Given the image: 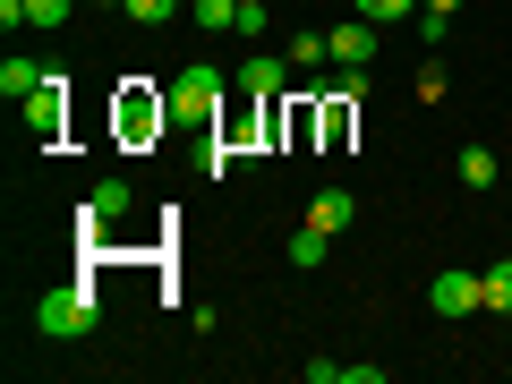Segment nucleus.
<instances>
[{"instance_id": "obj_12", "label": "nucleus", "mask_w": 512, "mask_h": 384, "mask_svg": "<svg viewBox=\"0 0 512 384\" xmlns=\"http://www.w3.org/2000/svg\"><path fill=\"white\" fill-rule=\"evenodd\" d=\"M325 248H333V231H316V222H299V231H291V265H299V274H316Z\"/></svg>"}, {"instance_id": "obj_15", "label": "nucleus", "mask_w": 512, "mask_h": 384, "mask_svg": "<svg viewBox=\"0 0 512 384\" xmlns=\"http://www.w3.org/2000/svg\"><path fill=\"white\" fill-rule=\"evenodd\" d=\"M188 18H197L205 35H239V0H197V9H188Z\"/></svg>"}, {"instance_id": "obj_8", "label": "nucleus", "mask_w": 512, "mask_h": 384, "mask_svg": "<svg viewBox=\"0 0 512 384\" xmlns=\"http://www.w3.org/2000/svg\"><path fill=\"white\" fill-rule=\"evenodd\" d=\"M350 214H359V197H350L342 180H333V188H316V197H308V222H316V231H350Z\"/></svg>"}, {"instance_id": "obj_18", "label": "nucleus", "mask_w": 512, "mask_h": 384, "mask_svg": "<svg viewBox=\"0 0 512 384\" xmlns=\"http://www.w3.org/2000/svg\"><path fill=\"white\" fill-rule=\"evenodd\" d=\"M128 18H137V26H171V18H180V0H128Z\"/></svg>"}, {"instance_id": "obj_13", "label": "nucleus", "mask_w": 512, "mask_h": 384, "mask_svg": "<svg viewBox=\"0 0 512 384\" xmlns=\"http://www.w3.org/2000/svg\"><path fill=\"white\" fill-rule=\"evenodd\" d=\"M350 9H359L367 26H393V18L410 26V18H419V9H427V0H350Z\"/></svg>"}, {"instance_id": "obj_14", "label": "nucleus", "mask_w": 512, "mask_h": 384, "mask_svg": "<svg viewBox=\"0 0 512 384\" xmlns=\"http://www.w3.org/2000/svg\"><path fill=\"white\" fill-rule=\"evenodd\" d=\"M478 282H487V316H512V256H495Z\"/></svg>"}, {"instance_id": "obj_1", "label": "nucleus", "mask_w": 512, "mask_h": 384, "mask_svg": "<svg viewBox=\"0 0 512 384\" xmlns=\"http://www.w3.org/2000/svg\"><path fill=\"white\" fill-rule=\"evenodd\" d=\"M111 128H120L128 154H146L154 137L171 128V94H154V77H120V94H111Z\"/></svg>"}, {"instance_id": "obj_10", "label": "nucleus", "mask_w": 512, "mask_h": 384, "mask_svg": "<svg viewBox=\"0 0 512 384\" xmlns=\"http://www.w3.org/2000/svg\"><path fill=\"white\" fill-rule=\"evenodd\" d=\"M308 376L316 384H384V367H367V359H308Z\"/></svg>"}, {"instance_id": "obj_7", "label": "nucleus", "mask_w": 512, "mask_h": 384, "mask_svg": "<svg viewBox=\"0 0 512 384\" xmlns=\"http://www.w3.org/2000/svg\"><path fill=\"white\" fill-rule=\"evenodd\" d=\"M333 60H342L350 77H367V60H376V26H367V18H350V26H333Z\"/></svg>"}, {"instance_id": "obj_9", "label": "nucleus", "mask_w": 512, "mask_h": 384, "mask_svg": "<svg viewBox=\"0 0 512 384\" xmlns=\"http://www.w3.org/2000/svg\"><path fill=\"white\" fill-rule=\"evenodd\" d=\"M128 205H137V188H128V180H94V197H86V222H120Z\"/></svg>"}, {"instance_id": "obj_20", "label": "nucleus", "mask_w": 512, "mask_h": 384, "mask_svg": "<svg viewBox=\"0 0 512 384\" xmlns=\"http://www.w3.org/2000/svg\"><path fill=\"white\" fill-rule=\"evenodd\" d=\"M427 9H444V18H453V9H461V0H427Z\"/></svg>"}, {"instance_id": "obj_2", "label": "nucleus", "mask_w": 512, "mask_h": 384, "mask_svg": "<svg viewBox=\"0 0 512 384\" xmlns=\"http://www.w3.org/2000/svg\"><path fill=\"white\" fill-rule=\"evenodd\" d=\"M94 325H103V291H94V282L43 291V308H35V333H43V342H77V333H94Z\"/></svg>"}, {"instance_id": "obj_17", "label": "nucleus", "mask_w": 512, "mask_h": 384, "mask_svg": "<svg viewBox=\"0 0 512 384\" xmlns=\"http://www.w3.org/2000/svg\"><path fill=\"white\" fill-rule=\"evenodd\" d=\"M333 60V35H291V69H325Z\"/></svg>"}, {"instance_id": "obj_16", "label": "nucleus", "mask_w": 512, "mask_h": 384, "mask_svg": "<svg viewBox=\"0 0 512 384\" xmlns=\"http://www.w3.org/2000/svg\"><path fill=\"white\" fill-rule=\"evenodd\" d=\"M461 188H495V154L487 146H461Z\"/></svg>"}, {"instance_id": "obj_21", "label": "nucleus", "mask_w": 512, "mask_h": 384, "mask_svg": "<svg viewBox=\"0 0 512 384\" xmlns=\"http://www.w3.org/2000/svg\"><path fill=\"white\" fill-rule=\"evenodd\" d=\"M103 9H128V0H103Z\"/></svg>"}, {"instance_id": "obj_6", "label": "nucleus", "mask_w": 512, "mask_h": 384, "mask_svg": "<svg viewBox=\"0 0 512 384\" xmlns=\"http://www.w3.org/2000/svg\"><path fill=\"white\" fill-rule=\"evenodd\" d=\"M282 77H291V60H282V52H248V69H239L231 86H239V94H256V103H274Z\"/></svg>"}, {"instance_id": "obj_5", "label": "nucleus", "mask_w": 512, "mask_h": 384, "mask_svg": "<svg viewBox=\"0 0 512 384\" xmlns=\"http://www.w3.org/2000/svg\"><path fill=\"white\" fill-rule=\"evenodd\" d=\"M427 308H436V316H478V308H487V282L461 274V265H444V274L427 282Z\"/></svg>"}, {"instance_id": "obj_3", "label": "nucleus", "mask_w": 512, "mask_h": 384, "mask_svg": "<svg viewBox=\"0 0 512 384\" xmlns=\"http://www.w3.org/2000/svg\"><path fill=\"white\" fill-rule=\"evenodd\" d=\"M171 120L222 128V69H205V60H188V69L171 77Z\"/></svg>"}, {"instance_id": "obj_19", "label": "nucleus", "mask_w": 512, "mask_h": 384, "mask_svg": "<svg viewBox=\"0 0 512 384\" xmlns=\"http://www.w3.org/2000/svg\"><path fill=\"white\" fill-rule=\"evenodd\" d=\"M77 0H26V26H69Z\"/></svg>"}, {"instance_id": "obj_11", "label": "nucleus", "mask_w": 512, "mask_h": 384, "mask_svg": "<svg viewBox=\"0 0 512 384\" xmlns=\"http://www.w3.org/2000/svg\"><path fill=\"white\" fill-rule=\"evenodd\" d=\"M43 77H52L43 60H0V94H9V103H26V94H35Z\"/></svg>"}, {"instance_id": "obj_4", "label": "nucleus", "mask_w": 512, "mask_h": 384, "mask_svg": "<svg viewBox=\"0 0 512 384\" xmlns=\"http://www.w3.org/2000/svg\"><path fill=\"white\" fill-rule=\"evenodd\" d=\"M18 111H26V128H35L43 146H52L60 128H69V77L52 69V77H43V86H35V94H26V103H18Z\"/></svg>"}]
</instances>
